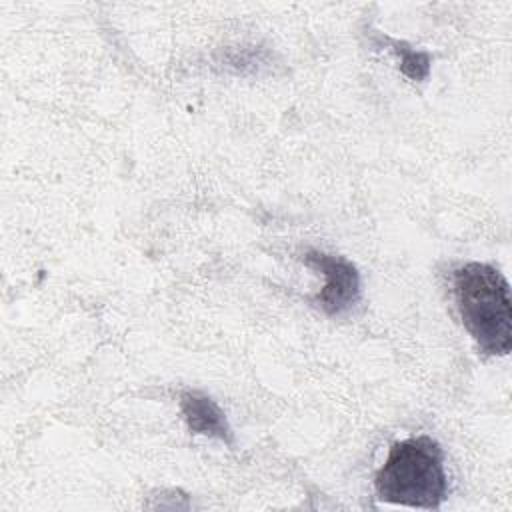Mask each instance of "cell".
<instances>
[{"mask_svg": "<svg viewBox=\"0 0 512 512\" xmlns=\"http://www.w3.org/2000/svg\"><path fill=\"white\" fill-rule=\"evenodd\" d=\"M384 40L392 46V50L400 58V70L404 76H408L410 80H424L428 76L430 56L426 52H420L402 40H392V38H384Z\"/></svg>", "mask_w": 512, "mask_h": 512, "instance_id": "obj_5", "label": "cell"}, {"mask_svg": "<svg viewBox=\"0 0 512 512\" xmlns=\"http://www.w3.org/2000/svg\"><path fill=\"white\" fill-rule=\"evenodd\" d=\"M380 500L410 508L434 510L446 498L444 454L430 436H412L392 444L376 474Z\"/></svg>", "mask_w": 512, "mask_h": 512, "instance_id": "obj_2", "label": "cell"}, {"mask_svg": "<svg viewBox=\"0 0 512 512\" xmlns=\"http://www.w3.org/2000/svg\"><path fill=\"white\" fill-rule=\"evenodd\" d=\"M180 410L188 424V428L194 434H208L214 438H220L226 444L234 442L232 430L228 426V420L222 412V408L206 394L202 392H182L180 394Z\"/></svg>", "mask_w": 512, "mask_h": 512, "instance_id": "obj_4", "label": "cell"}, {"mask_svg": "<svg viewBox=\"0 0 512 512\" xmlns=\"http://www.w3.org/2000/svg\"><path fill=\"white\" fill-rule=\"evenodd\" d=\"M454 298L460 320L478 350L504 356L512 348V304L508 280L490 264L468 262L454 270Z\"/></svg>", "mask_w": 512, "mask_h": 512, "instance_id": "obj_1", "label": "cell"}, {"mask_svg": "<svg viewBox=\"0 0 512 512\" xmlns=\"http://www.w3.org/2000/svg\"><path fill=\"white\" fill-rule=\"evenodd\" d=\"M302 260L306 266L318 270L326 280L324 288L316 296L324 312L342 314L360 300V274L350 260L318 250H308Z\"/></svg>", "mask_w": 512, "mask_h": 512, "instance_id": "obj_3", "label": "cell"}]
</instances>
